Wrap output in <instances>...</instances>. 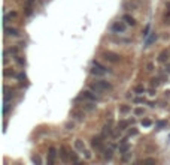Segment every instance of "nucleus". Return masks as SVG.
Here are the masks:
<instances>
[{
	"label": "nucleus",
	"instance_id": "18",
	"mask_svg": "<svg viewBox=\"0 0 170 165\" xmlns=\"http://www.w3.org/2000/svg\"><path fill=\"white\" fill-rule=\"evenodd\" d=\"M72 117L76 119L78 122H82V120L85 119V113H84V111H79V110H73V111H72Z\"/></svg>",
	"mask_w": 170,
	"mask_h": 165
},
{
	"label": "nucleus",
	"instance_id": "36",
	"mask_svg": "<svg viewBox=\"0 0 170 165\" xmlns=\"http://www.w3.org/2000/svg\"><path fill=\"white\" fill-rule=\"evenodd\" d=\"M133 102H134V104H145L146 101H145L143 98H134V99H133Z\"/></svg>",
	"mask_w": 170,
	"mask_h": 165
},
{
	"label": "nucleus",
	"instance_id": "8",
	"mask_svg": "<svg viewBox=\"0 0 170 165\" xmlns=\"http://www.w3.org/2000/svg\"><path fill=\"white\" fill-rule=\"evenodd\" d=\"M5 33H6V36H11V38H19L21 36V33L16 27H9L8 24L5 26Z\"/></svg>",
	"mask_w": 170,
	"mask_h": 165
},
{
	"label": "nucleus",
	"instance_id": "45",
	"mask_svg": "<svg viewBox=\"0 0 170 165\" xmlns=\"http://www.w3.org/2000/svg\"><path fill=\"white\" fill-rule=\"evenodd\" d=\"M143 162H149V164H155V159H152V158H146V159H143Z\"/></svg>",
	"mask_w": 170,
	"mask_h": 165
},
{
	"label": "nucleus",
	"instance_id": "5",
	"mask_svg": "<svg viewBox=\"0 0 170 165\" xmlns=\"http://www.w3.org/2000/svg\"><path fill=\"white\" fill-rule=\"evenodd\" d=\"M102 57H103L105 60L110 62V63H118V62L121 60V56L116 54V53H112V51H103V53H102Z\"/></svg>",
	"mask_w": 170,
	"mask_h": 165
},
{
	"label": "nucleus",
	"instance_id": "16",
	"mask_svg": "<svg viewBox=\"0 0 170 165\" xmlns=\"http://www.w3.org/2000/svg\"><path fill=\"white\" fill-rule=\"evenodd\" d=\"M102 153H103V159H105V161H112V158H113V149H112V147L103 149Z\"/></svg>",
	"mask_w": 170,
	"mask_h": 165
},
{
	"label": "nucleus",
	"instance_id": "35",
	"mask_svg": "<svg viewBox=\"0 0 170 165\" xmlns=\"http://www.w3.org/2000/svg\"><path fill=\"white\" fill-rule=\"evenodd\" d=\"M134 114H136V116H143V114H145V110L140 108V107H139V108H134Z\"/></svg>",
	"mask_w": 170,
	"mask_h": 165
},
{
	"label": "nucleus",
	"instance_id": "40",
	"mask_svg": "<svg viewBox=\"0 0 170 165\" xmlns=\"http://www.w3.org/2000/svg\"><path fill=\"white\" fill-rule=\"evenodd\" d=\"M16 78H18V80H26V74L19 72V74H16Z\"/></svg>",
	"mask_w": 170,
	"mask_h": 165
},
{
	"label": "nucleus",
	"instance_id": "17",
	"mask_svg": "<svg viewBox=\"0 0 170 165\" xmlns=\"http://www.w3.org/2000/svg\"><path fill=\"white\" fill-rule=\"evenodd\" d=\"M19 50H21V47H15V45H14V47H9V48H6V50H5V54H8V56L11 54V56H14V57H15V56H18V54H19Z\"/></svg>",
	"mask_w": 170,
	"mask_h": 165
},
{
	"label": "nucleus",
	"instance_id": "24",
	"mask_svg": "<svg viewBox=\"0 0 170 165\" xmlns=\"http://www.w3.org/2000/svg\"><path fill=\"white\" fill-rule=\"evenodd\" d=\"M3 75H5L6 78H14V77H16L15 71H14V69H11V68H6V69L3 71Z\"/></svg>",
	"mask_w": 170,
	"mask_h": 165
},
{
	"label": "nucleus",
	"instance_id": "2",
	"mask_svg": "<svg viewBox=\"0 0 170 165\" xmlns=\"http://www.w3.org/2000/svg\"><path fill=\"white\" fill-rule=\"evenodd\" d=\"M127 23L123 20V21H115L113 24L110 26V32L112 33H126V30H127Z\"/></svg>",
	"mask_w": 170,
	"mask_h": 165
},
{
	"label": "nucleus",
	"instance_id": "44",
	"mask_svg": "<svg viewBox=\"0 0 170 165\" xmlns=\"http://www.w3.org/2000/svg\"><path fill=\"white\" fill-rule=\"evenodd\" d=\"M32 161H33L34 164H40V158H39V156H33V158H32Z\"/></svg>",
	"mask_w": 170,
	"mask_h": 165
},
{
	"label": "nucleus",
	"instance_id": "41",
	"mask_svg": "<svg viewBox=\"0 0 170 165\" xmlns=\"http://www.w3.org/2000/svg\"><path fill=\"white\" fill-rule=\"evenodd\" d=\"M164 126H166V122H163V120L157 123V129H161V128H164Z\"/></svg>",
	"mask_w": 170,
	"mask_h": 165
},
{
	"label": "nucleus",
	"instance_id": "47",
	"mask_svg": "<svg viewBox=\"0 0 170 165\" xmlns=\"http://www.w3.org/2000/svg\"><path fill=\"white\" fill-rule=\"evenodd\" d=\"M34 2H36V0H27L26 3H29V5H34Z\"/></svg>",
	"mask_w": 170,
	"mask_h": 165
},
{
	"label": "nucleus",
	"instance_id": "11",
	"mask_svg": "<svg viewBox=\"0 0 170 165\" xmlns=\"http://www.w3.org/2000/svg\"><path fill=\"white\" fill-rule=\"evenodd\" d=\"M163 24L170 26V2L166 3V12L163 15Z\"/></svg>",
	"mask_w": 170,
	"mask_h": 165
},
{
	"label": "nucleus",
	"instance_id": "46",
	"mask_svg": "<svg viewBox=\"0 0 170 165\" xmlns=\"http://www.w3.org/2000/svg\"><path fill=\"white\" fill-rule=\"evenodd\" d=\"M164 71H166V74H170V63H166V68H164Z\"/></svg>",
	"mask_w": 170,
	"mask_h": 165
},
{
	"label": "nucleus",
	"instance_id": "34",
	"mask_svg": "<svg viewBox=\"0 0 170 165\" xmlns=\"http://www.w3.org/2000/svg\"><path fill=\"white\" fill-rule=\"evenodd\" d=\"M82 108H85L87 111H93V110H95V105H93V104H90V102H88V104H85Z\"/></svg>",
	"mask_w": 170,
	"mask_h": 165
},
{
	"label": "nucleus",
	"instance_id": "39",
	"mask_svg": "<svg viewBox=\"0 0 170 165\" xmlns=\"http://www.w3.org/2000/svg\"><path fill=\"white\" fill-rule=\"evenodd\" d=\"M84 156H85V159H91V152L87 149V150L84 152Z\"/></svg>",
	"mask_w": 170,
	"mask_h": 165
},
{
	"label": "nucleus",
	"instance_id": "4",
	"mask_svg": "<svg viewBox=\"0 0 170 165\" xmlns=\"http://www.w3.org/2000/svg\"><path fill=\"white\" fill-rule=\"evenodd\" d=\"M103 137H94L91 140V149L95 150V152H102L105 147H103Z\"/></svg>",
	"mask_w": 170,
	"mask_h": 165
},
{
	"label": "nucleus",
	"instance_id": "13",
	"mask_svg": "<svg viewBox=\"0 0 170 165\" xmlns=\"http://www.w3.org/2000/svg\"><path fill=\"white\" fill-rule=\"evenodd\" d=\"M170 59V51L169 50H163L160 54H158V62L160 63H167Z\"/></svg>",
	"mask_w": 170,
	"mask_h": 165
},
{
	"label": "nucleus",
	"instance_id": "3",
	"mask_svg": "<svg viewBox=\"0 0 170 165\" xmlns=\"http://www.w3.org/2000/svg\"><path fill=\"white\" fill-rule=\"evenodd\" d=\"M140 5H142L140 0H126L123 3V8L127 11H137L140 8Z\"/></svg>",
	"mask_w": 170,
	"mask_h": 165
},
{
	"label": "nucleus",
	"instance_id": "43",
	"mask_svg": "<svg viewBox=\"0 0 170 165\" xmlns=\"http://www.w3.org/2000/svg\"><path fill=\"white\" fill-rule=\"evenodd\" d=\"M66 128H67V131H72V129H73V128H75V125L69 122V123H66Z\"/></svg>",
	"mask_w": 170,
	"mask_h": 165
},
{
	"label": "nucleus",
	"instance_id": "19",
	"mask_svg": "<svg viewBox=\"0 0 170 165\" xmlns=\"http://www.w3.org/2000/svg\"><path fill=\"white\" fill-rule=\"evenodd\" d=\"M75 149H76L78 152H81L82 155H84V152L87 150V147H85V144H84L82 140H75Z\"/></svg>",
	"mask_w": 170,
	"mask_h": 165
},
{
	"label": "nucleus",
	"instance_id": "31",
	"mask_svg": "<svg viewBox=\"0 0 170 165\" xmlns=\"http://www.w3.org/2000/svg\"><path fill=\"white\" fill-rule=\"evenodd\" d=\"M161 83H163V81H161V77H157V78H152V80H151V84H152V87H158Z\"/></svg>",
	"mask_w": 170,
	"mask_h": 165
},
{
	"label": "nucleus",
	"instance_id": "7",
	"mask_svg": "<svg viewBox=\"0 0 170 165\" xmlns=\"http://www.w3.org/2000/svg\"><path fill=\"white\" fill-rule=\"evenodd\" d=\"M58 155H60V159H61L63 162H69V159H70V150H67V147H66L64 144L60 146Z\"/></svg>",
	"mask_w": 170,
	"mask_h": 165
},
{
	"label": "nucleus",
	"instance_id": "25",
	"mask_svg": "<svg viewBox=\"0 0 170 165\" xmlns=\"http://www.w3.org/2000/svg\"><path fill=\"white\" fill-rule=\"evenodd\" d=\"M145 92H146V89H145V86H142V84H139V86H136V87L133 89L134 95H143Z\"/></svg>",
	"mask_w": 170,
	"mask_h": 165
},
{
	"label": "nucleus",
	"instance_id": "38",
	"mask_svg": "<svg viewBox=\"0 0 170 165\" xmlns=\"http://www.w3.org/2000/svg\"><path fill=\"white\" fill-rule=\"evenodd\" d=\"M149 29H151V27H149V24H148L146 27H145V30H143V36H145V38H148V35H149Z\"/></svg>",
	"mask_w": 170,
	"mask_h": 165
},
{
	"label": "nucleus",
	"instance_id": "48",
	"mask_svg": "<svg viewBox=\"0 0 170 165\" xmlns=\"http://www.w3.org/2000/svg\"><path fill=\"white\" fill-rule=\"evenodd\" d=\"M149 95H152V96L155 95V90H154V89H151V90H149Z\"/></svg>",
	"mask_w": 170,
	"mask_h": 165
},
{
	"label": "nucleus",
	"instance_id": "1",
	"mask_svg": "<svg viewBox=\"0 0 170 165\" xmlns=\"http://www.w3.org/2000/svg\"><path fill=\"white\" fill-rule=\"evenodd\" d=\"M90 89L95 93H102V92H106V90H112V84L102 78V80H97L95 83H91Z\"/></svg>",
	"mask_w": 170,
	"mask_h": 165
},
{
	"label": "nucleus",
	"instance_id": "29",
	"mask_svg": "<svg viewBox=\"0 0 170 165\" xmlns=\"http://www.w3.org/2000/svg\"><path fill=\"white\" fill-rule=\"evenodd\" d=\"M24 9H26L24 12H26V15H27V17H30V15L33 14V5H29V3H26V6H24Z\"/></svg>",
	"mask_w": 170,
	"mask_h": 165
},
{
	"label": "nucleus",
	"instance_id": "32",
	"mask_svg": "<svg viewBox=\"0 0 170 165\" xmlns=\"http://www.w3.org/2000/svg\"><path fill=\"white\" fill-rule=\"evenodd\" d=\"M154 69H155V65H154V62H148V63H146V72H152Z\"/></svg>",
	"mask_w": 170,
	"mask_h": 165
},
{
	"label": "nucleus",
	"instance_id": "33",
	"mask_svg": "<svg viewBox=\"0 0 170 165\" xmlns=\"http://www.w3.org/2000/svg\"><path fill=\"white\" fill-rule=\"evenodd\" d=\"M115 42H116V44H130L131 39H123V38H118V39H115Z\"/></svg>",
	"mask_w": 170,
	"mask_h": 165
},
{
	"label": "nucleus",
	"instance_id": "22",
	"mask_svg": "<svg viewBox=\"0 0 170 165\" xmlns=\"http://www.w3.org/2000/svg\"><path fill=\"white\" fill-rule=\"evenodd\" d=\"M157 38H158V36H157V33H155V32H152V33H151V36H148L146 39H145V45L149 47L152 42H155V41H157Z\"/></svg>",
	"mask_w": 170,
	"mask_h": 165
},
{
	"label": "nucleus",
	"instance_id": "20",
	"mask_svg": "<svg viewBox=\"0 0 170 165\" xmlns=\"http://www.w3.org/2000/svg\"><path fill=\"white\" fill-rule=\"evenodd\" d=\"M118 150H119L121 155L126 153V152H130V146H128L127 141H119V147H118Z\"/></svg>",
	"mask_w": 170,
	"mask_h": 165
},
{
	"label": "nucleus",
	"instance_id": "27",
	"mask_svg": "<svg viewBox=\"0 0 170 165\" xmlns=\"http://www.w3.org/2000/svg\"><path fill=\"white\" fill-rule=\"evenodd\" d=\"M93 65H94V66H97V68H100V69H103L105 72H110V71H109V69H108V68H106L105 65H102V63H100L99 60H93Z\"/></svg>",
	"mask_w": 170,
	"mask_h": 165
},
{
	"label": "nucleus",
	"instance_id": "12",
	"mask_svg": "<svg viewBox=\"0 0 170 165\" xmlns=\"http://www.w3.org/2000/svg\"><path fill=\"white\" fill-rule=\"evenodd\" d=\"M90 74H91V75H94V77H97V78H102L106 72H105L103 69H100V68H97V66H94V65H93V68L90 69Z\"/></svg>",
	"mask_w": 170,
	"mask_h": 165
},
{
	"label": "nucleus",
	"instance_id": "42",
	"mask_svg": "<svg viewBox=\"0 0 170 165\" xmlns=\"http://www.w3.org/2000/svg\"><path fill=\"white\" fill-rule=\"evenodd\" d=\"M142 125L148 128V126H151V120H148V119H146V120H142Z\"/></svg>",
	"mask_w": 170,
	"mask_h": 165
},
{
	"label": "nucleus",
	"instance_id": "37",
	"mask_svg": "<svg viewBox=\"0 0 170 165\" xmlns=\"http://www.w3.org/2000/svg\"><path fill=\"white\" fill-rule=\"evenodd\" d=\"M137 132H139V131H137L136 128H131V129L128 131V137H133V135H137Z\"/></svg>",
	"mask_w": 170,
	"mask_h": 165
},
{
	"label": "nucleus",
	"instance_id": "23",
	"mask_svg": "<svg viewBox=\"0 0 170 165\" xmlns=\"http://www.w3.org/2000/svg\"><path fill=\"white\" fill-rule=\"evenodd\" d=\"M118 111H119V114L124 116V114H128V113L131 111V107H130V105H126V104H124V105H119Z\"/></svg>",
	"mask_w": 170,
	"mask_h": 165
},
{
	"label": "nucleus",
	"instance_id": "28",
	"mask_svg": "<svg viewBox=\"0 0 170 165\" xmlns=\"http://www.w3.org/2000/svg\"><path fill=\"white\" fill-rule=\"evenodd\" d=\"M14 59H15V62H16L18 66H24V65H26V59L21 57V56H15Z\"/></svg>",
	"mask_w": 170,
	"mask_h": 165
},
{
	"label": "nucleus",
	"instance_id": "26",
	"mask_svg": "<svg viewBox=\"0 0 170 165\" xmlns=\"http://www.w3.org/2000/svg\"><path fill=\"white\" fill-rule=\"evenodd\" d=\"M131 161V152H126V153H123V156H121V162H130Z\"/></svg>",
	"mask_w": 170,
	"mask_h": 165
},
{
	"label": "nucleus",
	"instance_id": "9",
	"mask_svg": "<svg viewBox=\"0 0 170 165\" xmlns=\"http://www.w3.org/2000/svg\"><path fill=\"white\" fill-rule=\"evenodd\" d=\"M16 18H18V12H16V11H9V12L5 11V21H3V24L6 26L9 21H14V20H16Z\"/></svg>",
	"mask_w": 170,
	"mask_h": 165
},
{
	"label": "nucleus",
	"instance_id": "14",
	"mask_svg": "<svg viewBox=\"0 0 170 165\" xmlns=\"http://www.w3.org/2000/svg\"><path fill=\"white\" fill-rule=\"evenodd\" d=\"M110 135H112V120H109V123L105 125V126H103V131H102V137H103V138H108V137H110Z\"/></svg>",
	"mask_w": 170,
	"mask_h": 165
},
{
	"label": "nucleus",
	"instance_id": "6",
	"mask_svg": "<svg viewBox=\"0 0 170 165\" xmlns=\"http://www.w3.org/2000/svg\"><path fill=\"white\" fill-rule=\"evenodd\" d=\"M81 96H82L84 99H87V101H91V102H99V101H100V96H97L95 93L88 92V90H84V92L81 93Z\"/></svg>",
	"mask_w": 170,
	"mask_h": 165
},
{
	"label": "nucleus",
	"instance_id": "30",
	"mask_svg": "<svg viewBox=\"0 0 170 165\" xmlns=\"http://www.w3.org/2000/svg\"><path fill=\"white\" fill-rule=\"evenodd\" d=\"M70 159H72V162H76V164L81 162L79 158H78V153L76 152H72V150H70Z\"/></svg>",
	"mask_w": 170,
	"mask_h": 165
},
{
	"label": "nucleus",
	"instance_id": "15",
	"mask_svg": "<svg viewBox=\"0 0 170 165\" xmlns=\"http://www.w3.org/2000/svg\"><path fill=\"white\" fill-rule=\"evenodd\" d=\"M123 20L127 23V26H131V27H134V26L137 24V23H136V18L131 17L130 14H124V15H123Z\"/></svg>",
	"mask_w": 170,
	"mask_h": 165
},
{
	"label": "nucleus",
	"instance_id": "10",
	"mask_svg": "<svg viewBox=\"0 0 170 165\" xmlns=\"http://www.w3.org/2000/svg\"><path fill=\"white\" fill-rule=\"evenodd\" d=\"M57 155H58V150L55 147H49V153H48V165H52L55 162Z\"/></svg>",
	"mask_w": 170,
	"mask_h": 165
},
{
	"label": "nucleus",
	"instance_id": "21",
	"mask_svg": "<svg viewBox=\"0 0 170 165\" xmlns=\"http://www.w3.org/2000/svg\"><path fill=\"white\" fill-rule=\"evenodd\" d=\"M130 123H131L130 120H121V122H118L116 129H119V131H126V129L128 128V125H130Z\"/></svg>",
	"mask_w": 170,
	"mask_h": 165
}]
</instances>
